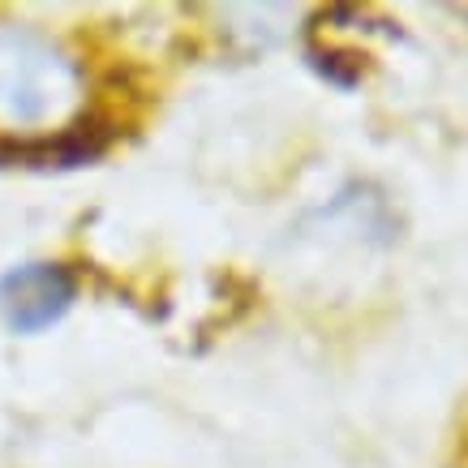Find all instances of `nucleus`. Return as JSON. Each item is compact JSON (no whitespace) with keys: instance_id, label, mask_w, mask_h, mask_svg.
<instances>
[{"instance_id":"obj_4","label":"nucleus","mask_w":468,"mask_h":468,"mask_svg":"<svg viewBox=\"0 0 468 468\" xmlns=\"http://www.w3.org/2000/svg\"><path fill=\"white\" fill-rule=\"evenodd\" d=\"M310 65L323 73L326 82L344 86V90L361 82V57L344 52V48H310Z\"/></svg>"},{"instance_id":"obj_1","label":"nucleus","mask_w":468,"mask_h":468,"mask_svg":"<svg viewBox=\"0 0 468 468\" xmlns=\"http://www.w3.org/2000/svg\"><path fill=\"white\" fill-rule=\"evenodd\" d=\"M82 69L52 35L0 22V133H48L69 125Z\"/></svg>"},{"instance_id":"obj_2","label":"nucleus","mask_w":468,"mask_h":468,"mask_svg":"<svg viewBox=\"0 0 468 468\" xmlns=\"http://www.w3.org/2000/svg\"><path fill=\"white\" fill-rule=\"evenodd\" d=\"M78 301V275L65 262H17L0 275V318L14 335H43Z\"/></svg>"},{"instance_id":"obj_3","label":"nucleus","mask_w":468,"mask_h":468,"mask_svg":"<svg viewBox=\"0 0 468 468\" xmlns=\"http://www.w3.org/2000/svg\"><path fill=\"white\" fill-rule=\"evenodd\" d=\"M108 146H112L108 121L73 116L69 125L48 129V133H22V138L0 133V168H82V164H95Z\"/></svg>"}]
</instances>
